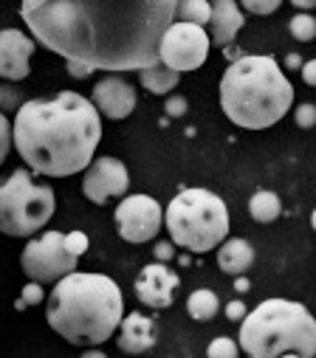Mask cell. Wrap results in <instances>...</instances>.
<instances>
[{
  "label": "cell",
  "instance_id": "30bf717a",
  "mask_svg": "<svg viewBox=\"0 0 316 358\" xmlns=\"http://www.w3.org/2000/svg\"><path fill=\"white\" fill-rule=\"evenodd\" d=\"M164 226V212L150 195H127L116 206V229L127 243H150Z\"/></svg>",
  "mask_w": 316,
  "mask_h": 358
},
{
  "label": "cell",
  "instance_id": "cb8c5ba5",
  "mask_svg": "<svg viewBox=\"0 0 316 358\" xmlns=\"http://www.w3.org/2000/svg\"><path fill=\"white\" fill-rule=\"evenodd\" d=\"M237 352H240V344H234V341L226 338V336L215 338V341L206 347V355H209V358H237Z\"/></svg>",
  "mask_w": 316,
  "mask_h": 358
},
{
  "label": "cell",
  "instance_id": "6da1fadb",
  "mask_svg": "<svg viewBox=\"0 0 316 358\" xmlns=\"http://www.w3.org/2000/svg\"><path fill=\"white\" fill-rule=\"evenodd\" d=\"M181 0H23L37 43L94 71H138L161 62L158 45Z\"/></svg>",
  "mask_w": 316,
  "mask_h": 358
},
{
  "label": "cell",
  "instance_id": "5b68a950",
  "mask_svg": "<svg viewBox=\"0 0 316 358\" xmlns=\"http://www.w3.org/2000/svg\"><path fill=\"white\" fill-rule=\"evenodd\" d=\"M240 350L254 358L316 355V319L291 299H266L240 322Z\"/></svg>",
  "mask_w": 316,
  "mask_h": 358
},
{
  "label": "cell",
  "instance_id": "d590c367",
  "mask_svg": "<svg viewBox=\"0 0 316 358\" xmlns=\"http://www.w3.org/2000/svg\"><path fill=\"white\" fill-rule=\"evenodd\" d=\"M234 291H240V294H243V291H249V280H246L243 274H240V277H237V280H234Z\"/></svg>",
  "mask_w": 316,
  "mask_h": 358
},
{
  "label": "cell",
  "instance_id": "f35d334b",
  "mask_svg": "<svg viewBox=\"0 0 316 358\" xmlns=\"http://www.w3.org/2000/svg\"><path fill=\"white\" fill-rule=\"evenodd\" d=\"M310 226H313V231H316V209H313V215H310Z\"/></svg>",
  "mask_w": 316,
  "mask_h": 358
},
{
  "label": "cell",
  "instance_id": "52a82bcc",
  "mask_svg": "<svg viewBox=\"0 0 316 358\" xmlns=\"http://www.w3.org/2000/svg\"><path fill=\"white\" fill-rule=\"evenodd\" d=\"M54 189L37 184L29 169H15L0 184V231L9 237H31L54 217Z\"/></svg>",
  "mask_w": 316,
  "mask_h": 358
},
{
  "label": "cell",
  "instance_id": "8fae6325",
  "mask_svg": "<svg viewBox=\"0 0 316 358\" xmlns=\"http://www.w3.org/2000/svg\"><path fill=\"white\" fill-rule=\"evenodd\" d=\"M127 187H130V175H127V166L119 158L102 155V158H94L85 166L82 195L96 206H105L108 201L122 198L127 192Z\"/></svg>",
  "mask_w": 316,
  "mask_h": 358
},
{
  "label": "cell",
  "instance_id": "3957f363",
  "mask_svg": "<svg viewBox=\"0 0 316 358\" xmlns=\"http://www.w3.org/2000/svg\"><path fill=\"white\" fill-rule=\"evenodd\" d=\"M48 324L73 347H99L119 330L124 299L105 274L71 271L48 296Z\"/></svg>",
  "mask_w": 316,
  "mask_h": 358
},
{
  "label": "cell",
  "instance_id": "d6a6232c",
  "mask_svg": "<svg viewBox=\"0 0 316 358\" xmlns=\"http://www.w3.org/2000/svg\"><path fill=\"white\" fill-rule=\"evenodd\" d=\"M175 243H158L155 248H152V254H155V259L158 262H167V259H173L175 257V248H173Z\"/></svg>",
  "mask_w": 316,
  "mask_h": 358
},
{
  "label": "cell",
  "instance_id": "44dd1931",
  "mask_svg": "<svg viewBox=\"0 0 316 358\" xmlns=\"http://www.w3.org/2000/svg\"><path fill=\"white\" fill-rule=\"evenodd\" d=\"M212 17V3L209 0H181L175 9V20L195 23V26H209Z\"/></svg>",
  "mask_w": 316,
  "mask_h": 358
},
{
  "label": "cell",
  "instance_id": "74e56055",
  "mask_svg": "<svg viewBox=\"0 0 316 358\" xmlns=\"http://www.w3.org/2000/svg\"><path fill=\"white\" fill-rule=\"evenodd\" d=\"M85 358H102V350H96V347H91V350L85 352Z\"/></svg>",
  "mask_w": 316,
  "mask_h": 358
},
{
  "label": "cell",
  "instance_id": "4fadbf2b",
  "mask_svg": "<svg viewBox=\"0 0 316 358\" xmlns=\"http://www.w3.org/2000/svg\"><path fill=\"white\" fill-rule=\"evenodd\" d=\"M34 51H37V43L20 29L0 31V79H9V82L26 79L31 73Z\"/></svg>",
  "mask_w": 316,
  "mask_h": 358
},
{
  "label": "cell",
  "instance_id": "2e32d148",
  "mask_svg": "<svg viewBox=\"0 0 316 358\" xmlns=\"http://www.w3.org/2000/svg\"><path fill=\"white\" fill-rule=\"evenodd\" d=\"M116 344H119L122 352H130V355L147 352V350L155 344V322H152L150 316H144V313L122 316Z\"/></svg>",
  "mask_w": 316,
  "mask_h": 358
},
{
  "label": "cell",
  "instance_id": "f1b7e54d",
  "mask_svg": "<svg viewBox=\"0 0 316 358\" xmlns=\"http://www.w3.org/2000/svg\"><path fill=\"white\" fill-rule=\"evenodd\" d=\"M65 68H68V73H71L73 79H88V76L94 73V68H91V65L79 62V59H65Z\"/></svg>",
  "mask_w": 316,
  "mask_h": 358
},
{
  "label": "cell",
  "instance_id": "83f0119b",
  "mask_svg": "<svg viewBox=\"0 0 316 358\" xmlns=\"http://www.w3.org/2000/svg\"><path fill=\"white\" fill-rule=\"evenodd\" d=\"M65 243H68V248H71L76 257H82V254L88 251V237H85V231H71V234H65Z\"/></svg>",
  "mask_w": 316,
  "mask_h": 358
},
{
  "label": "cell",
  "instance_id": "8d00e7d4",
  "mask_svg": "<svg viewBox=\"0 0 316 358\" xmlns=\"http://www.w3.org/2000/svg\"><path fill=\"white\" fill-rule=\"evenodd\" d=\"M285 65H288V68H302L299 54H288V57H285Z\"/></svg>",
  "mask_w": 316,
  "mask_h": 358
},
{
  "label": "cell",
  "instance_id": "ac0fdd59",
  "mask_svg": "<svg viewBox=\"0 0 316 358\" xmlns=\"http://www.w3.org/2000/svg\"><path fill=\"white\" fill-rule=\"evenodd\" d=\"M178 79L181 73L167 68L164 62H155V65H147V68H138V82L144 91L155 94V96H167L173 87H178Z\"/></svg>",
  "mask_w": 316,
  "mask_h": 358
},
{
  "label": "cell",
  "instance_id": "e0dca14e",
  "mask_svg": "<svg viewBox=\"0 0 316 358\" xmlns=\"http://www.w3.org/2000/svg\"><path fill=\"white\" fill-rule=\"evenodd\" d=\"M252 262H254V248L243 237H231V240H223L217 245V268L229 277L246 274L252 268Z\"/></svg>",
  "mask_w": 316,
  "mask_h": 358
},
{
  "label": "cell",
  "instance_id": "1f68e13d",
  "mask_svg": "<svg viewBox=\"0 0 316 358\" xmlns=\"http://www.w3.org/2000/svg\"><path fill=\"white\" fill-rule=\"evenodd\" d=\"M3 108H20L17 105V94H15V87H0V110Z\"/></svg>",
  "mask_w": 316,
  "mask_h": 358
},
{
  "label": "cell",
  "instance_id": "836d02e7",
  "mask_svg": "<svg viewBox=\"0 0 316 358\" xmlns=\"http://www.w3.org/2000/svg\"><path fill=\"white\" fill-rule=\"evenodd\" d=\"M302 79H305V85H310V87H316V59H308V62H302Z\"/></svg>",
  "mask_w": 316,
  "mask_h": 358
},
{
  "label": "cell",
  "instance_id": "9a60e30c",
  "mask_svg": "<svg viewBox=\"0 0 316 358\" xmlns=\"http://www.w3.org/2000/svg\"><path fill=\"white\" fill-rule=\"evenodd\" d=\"M246 15L234 0H212V17H209V40L220 48H229L243 29Z\"/></svg>",
  "mask_w": 316,
  "mask_h": 358
},
{
  "label": "cell",
  "instance_id": "ffe728a7",
  "mask_svg": "<svg viewBox=\"0 0 316 358\" xmlns=\"http://www.w3.org/2000/svg\"><path fill=\"white\" fill-rule=\"evenodd\" d=\"M280 212H282V203H280V198H277L274 192H268V189L254 192L252 201H249V215H252L257 223H274V220L280 217Z\"/></svg>",
  "mask_w": 316,
  "mask_h": 358
},
{
  "label": "cell",
  "instance_id": "e575fe53",
  "mask_svg": "<svg viewBox=\"0 0 316 358\" xmlns=\"http://www.w3.org/2000/svg\"><path fill=\"white\" fill-rule=\"evenodd\" d=\"M291 3H294L296 9H302V12H308V9L316 6V0H291Z\"/></svg>",
  "mask_w": 316,
  "mask_h": 358
},
{
  "label": "cell",
  "instance_id": "d6986e66",
  "mask_svg": "<svg viewBox=\"0 0 316 358\" xmlns=\"http://www.w3.org/2000/svg\"><path fill=\"white\" fill-rule=\"evenodd\" d=\"M187 310H189V316H192L195 322H209V319L217 316V310H220V299H217L215 291H209V288H198V291L189 294V299H187Z\"/></svg>",
  "mask_w": 316,
  "mask_h": 358
},
{
  "label": "cell",
  "instance_id": "d4e9b609",
  "mask_svg": "<svg viewBox=\"0 0 316 358\" xmlns=\"http://www.w3.org/2000/svg\"><path fill=\"white\" fill-rule=\"evenodd\" d=\"M240 6H243L249 15L266 17V15H274V12L282 6V0H240Z\"/></svg>",
  "mask_w": 316,
  "mask_h": 358
},
{
  "label": "cell",
  "instance_id": "7a4b0ae2",
  "mask_svg": "<svg viewBox=\"0 0 316 358\" xmlns=\"http://www.w3.org/2000/svg\"><path fill=\"white\" fill-rule=\"evenodd\" d=\"M15 147L20 158L48 178L85 172L102 138V119L91 99L62 91L54 99H31L17 108Z\"/></svg>",
  "mask_w": 316,
  "mask_h": 358
},
{
  "label": "cell",
  "instance_id": "9c48e42d",
  "mask_svg": "<svg viewBox=\"0 0 316 358\" xmlns=\"http://www.w3.org/2000/svg\"><path fill=\"white\" fill-rule=\"evenodd\" d=\"M209 34L203 31V26H195V23H184V20H175L164 37H161V45H158V59H161L167 68L184 73V71H195L206 62L209 57Z\"/></svg>",
  "mask_w": 316,
  "mask_h": 358
},
{
  "label": "cell",
  "instance_id": "277c9868",
  "mask_svg": "<svg viewBox=\"0 0 316 358\" xmlns=\"http://www.w3.org/2000/svg\"><path fill=\"white\" fill-rule=\"evenodd\" d=\"M294 105V87L274 57H237L220 76V108L246 130L277 124Z\"/></svg>",
  "mask_w": 316,
  "mask_h": 358
},
{
  "label": "cell",
  "instance_id": "484cf974",
  "mask_svg": "<svg viewBox=\"0 0 316 358\" xmlns=\"http://www.w3.org/2000/svg\"><path fill=\"white\" fill-rule=\"evenodd\" d=\"M12 144H15V133H12V124H9V119L3 116V110H0V164L6 161V155H9Z\"/></svg>",
  "mask_w": 316,
  "mask_h": 358
},
{
  "label": "cell",
  "instance_id": "8992f818",
  "mask_svg": "<svg viewBox=\"0 0 316 358\" xmlns=\"http://www.w3.org/2000/svg\"><path fill=\"white\" fill-rule=\"evenodd\" d=\"M164 223L175 245L192 254H206L226 240L229 209L215 192L192 187V189H181L170 201L164 212Z\"/></svg>",
  "mask_w": 316,
  "mask_h": 358
},
{
  "label": "cell",
  "instance_id": "7c38bea8",
  "mask_svg": "<svg viewBox=\"0 0 316 358\" xmlns=\"http://www.w3.org/2000/svg\"><path fill=\"white\" fill-rule=\"evenodd\" d=\"M91 102L96 105L99 116H105L110 122H122L136 110V87L127 79L110 73L94 85Z\"/></svg>",
  "mask_w": 316,
  "mask_h": 358
},
{
  "label": "cell",
  "instance_id": "4dcf8cb0",
  "mask_svg": "<svg viewBox=\"0 0 316 358\" xmlns=\"http://www.w3.org/2000/svg\"><path fill=\"white\" fill-rule=\"evenodd\" d=\"M246 313H249V310H246V305H243L240 299H234V302L226 305V319H229V322H243Z\"/></svg>",
  "mask_w": 316,
  "mask_h": 358
},
{
  "label": "cell",
  "instance_id": "5bb4252c",
  "mask_svg": "<svg viewBox=\"0 0 316 358\" xmlns=\"http://www.w3.org/2000/svg\"><path fill=\"white\" fill-rule=\"evenodd\" d=\"M178 285V274L170 271L164 262H152V265H144L141 274L136 277V296L141 305L147 308H170L173 305V291Z\"/></svg>",
  "mask_w": 316,
  "mask_h": 358
},
{
  "label": "cell",
  "instance_id": "f546056e",
  "mask_svg": "<svg viewBox=\"0 0 316 358\" xmlns=\"http://www.w3.org/2000/svg\"><path fill=\"white\" fill-rule=\"evenodd\" d=\"M164 110H167V116L181 119V116L187 113V99H184V96H170L167 105H164Z\"/></svg>",
  "mask_w": 316,
  "mask_h": 358
},
{
  "label": "cell",
  "instance_id": "7402d4cb",
  "mask_svg": "<svg viewBox=\"0 0 316 358\" xmlns=\"http://www.w3.org/2000/svg\"><path fill=\"white\" fill-rule=\"evenodd\" d=\"M288 31L294 34V40H299V43H310L313 37H316V17H310V15H294L291 17V23H288Z\"/></svg>",
  "mask_w": 316,
  "mask_h": 358
},
{
  "label": "cell",
  "instance_id": "4316f807",
  "mask_svg": "<svg viewBox=\"0 0 316 358\" xmlns=\"http://www.w3.org/2000/svg\"><path fill=\"white\" fill-rule=\"evenodd\" d=\"M294 122H296V127H302V130L316 127V105H310V102L299 105V108L294 110Z\"/></svg>",
  "mask_w": 316,
  "mask_h": 358
},
{
  "label": "cell",
  "instance_id": "603a6c76",
  "mask_svg": "<svg viewBox=\"0 0 316 358\" xmlns=\"http://www.w3.org/2000/svg\"><path fill=\"white\" fill-rule=\"evenodd\" d=\"M45 299V291H43V282H29L23 291H20V299L15 302V308L17 310H23V308H34V305H40Z\"/></svg>",
  "mask_w": 316,
  "mask_h": 358
},
{
  "label": "cell",
  "instance_id": "ba28073f",
  "mask_svg": "<svg viewBox=\"0 0 316 358\" xmlns=\"http://www.w3.org/2000/svg\"><path fill=\"white\" fill-rule=\"evenodd\" d=\"M76 262H79V257L68 248L62 231H45L43 237L29 240V245L23 248V257H20L23 274L43 285L59 282L65 274L76 271Z\"/></svg>",
  "mask_w": 316,
  "mask_h": 358
}]
</instances>
